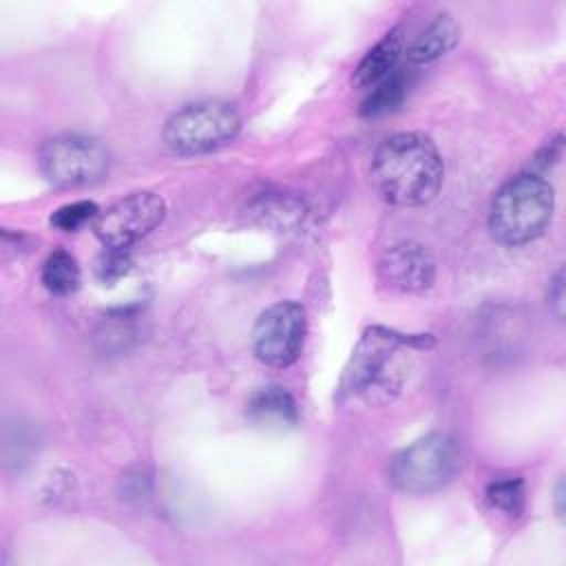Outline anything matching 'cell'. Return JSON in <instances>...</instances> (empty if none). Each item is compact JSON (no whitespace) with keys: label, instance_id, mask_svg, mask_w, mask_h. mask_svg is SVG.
I'll list each match as a JSON object with an SVG mask.
<instances>
[{"label":"cell","instance_id":"cell-16","mask_svg":"<svg viewBox=\"0 0 566 566\" xmlns=\"http://www.w3.org/2000/svg\"><path fill=\"white\" fill-rule=\"evenodd\" d=\"M99 210L95 201H73L66 206H60L53 214H51V226L62 230V232H75L80 230L86 221L97 219Z\"/></svg>","mask_w":566,"mask_h":566},{"label":"cell","instance_id":"cell-17","mask_svg":"<svg viewBox=\"0 0 566 566\" xmlns=\"http://www.w3.org/2000/svg\"><path fill=\"white\" fill-rule=\"evenodd\" d=\"M128 252L119 248H106V252L97 261V274L102 281H115L128 270Z\"/></svg>","mask_w":566,"mask_h":566},{"label":"cell","instance_id":"cell-3","mask_svg":"<svg viewBox=\"0 0 566 566\" xmlns=\"http://www.w3.org/2000/svg\"><path fill=\"white\" fill-rule=\"evenodd\" d=\"M241 130L239 111L221 99L186 104L164 126L166 146L184 157L212 153L230 144Z\"/></svg>","mask_w":566,"mask_h":566},{"label":"cell","instance_id":"cell-15","mask_svg":"<svg viewBox=\"0 0 566 566\" xmlns=\"http://www.w3.org/2000/svg\"><path fill=\"white\" fill-rule=\"evenodd\" d=\"M486 500L493 509H500L506 515H520L526 500L524 482L520 478L495 480L486 486Z\"/></svg>","mask_w":566,"mask_h":566},{"label":"cell","instance_id":"cell-12","mask_svg":"<svg viewBox=\"0 0 566 566\" xmlns=\"http://www.w3.org/2000/svg\"><path fill=\"white\" fill-rule=\"evenodd\" d=\"M402 53V35L400 29H391L382 35L358 62L354 71V84L358 88H371L391 75L398 69V60Z\"/></svg>","mask_w":566,"mask_h":566},{"label":"cell","instance_id":"cell-19","mask_svg":"<svg viewBox=\"0 0 566 566\" xmlns=\"http://www.w3.org/2000/svg\"><path fill=\"white\" fill-rule=\"evenodd\" d=\"M562 500H564V482L559 480V482H557V489H555V509H557V515H559V517L564 515V506H562Z\"/></svg>","mask_w":566,"mask_h":566},{"label":"cell","instance_id":"cell-13","mask_svg":"<svg viewBox=\"0 0 566 566\" xmlns=\"http://www.w3.org/2000/svg\"><path fill=\"white\" fill-rule=\"evenodd\" d=\"M407 88H409L407 75L400 69H396L391 75H387L382 82H378L376 86L369 88V95L363 99L360 115L363 117H380V115L396 111L402 104Z\"/></svg>","mask_w":566,"mask_h":566},{"label":"cell","instance_id":"cell-4","mask_svg":"<svg viewBox=\"0 0 566 566\" xmlns=\"http://www.w3.org/2000/svg\"><path fill=\"white\" fill-rule=\"evenodd\" d=\"M460 469V451L447 433H429L394 455L389 480L409 495H427L447 486Z\"/></svg>","mask_w":566,"mask_h":566},{"label":"cell","instance_id":"cell-2","mask_svg":"<svg viewBox=\"0 0 566 566\" xmlns=\"http://www.w3.org/2000/svg\"><path fill=\"white\" fill-rule=\"evenodd\" d=\"M555 195L542 172L511 177L493 197L489 232L502 245H524L544 234L553 219Z\"/></svg>","mask_w":566,"mask_h":566},{"label":"cell","instance_id":"cell-8","mask_svg":"<svg viewBox=\"0 0 566 566\" xmlns=\"http://www.w3.org/2000/svg\"><path fill=\"white\" fill-rule=\"evenodd\" d=\"M413 338H405L385 327H371L363 334L340 378V398L363 394L387 380V365L396 349Z\"/></svg>","mask_w":566,"mask_h":566},{"label":"cell","instance_id":"cell-14","mask_svg":"<svg viewBox=\"0 0 566 566\" xmlns=\"http://www.w3.org/2000/svg\"><path fill=\"white\" fill-rule=\"evenodd\" d=\"M42 285L57 296H66L80 285V265L66 250H53L42 265Z\"/></svg>","mask_w":566,"mask_h":566},{"label":"cell","instance_id":"cell-9","mask_svg":"<svg viewBox=\"0 0 566 566\" xmlns=\"http://www.w3.org/2000/svg\"><path fill=\"white\" fill-rule=\"evenodd\" d=\"M376 270L385 287L402 294L422 292L431 287L436 279V261L431 252L416 241H402L385 250Z\"/></svg>","mask_w":566,"mask_h":566},{"label":"cell","instance_id":"cell-6","mask_svg":"<svg viewBox=\"0 0 566 566\" xmlns=\"http://www.w3.org/2000/svg\"><path fill=\"white\" fill-rule=\"evenodd\" d=\"M307 332L303 305L281 301L270 305L254 325L252 347L261 363L270 367H290L301 356Z\"/></svg>","mask_w":566,"mask_h":566},{"label":"cell","instance_id":"cell-10","mask_svg":"<svg viewBox=\"0 0 566 566\" xmlns=\"http://www.w3.org/2000/svg\"><path fill=\"white\" fill-rule=\"evenodd\" d=\"M245 413L261 427H294L298 422L296 400L281 385H265L256 389L248 400Z\"/></svg>","mask_w":566,"mask_h":566},{"label":"cell","instance_id":"cell-7","mask_svg":"<svg viewBox=\"0 0 566 566\" xmlns=\"http://www.w3.org/2000/svg\"><path fill=\"white\" fill-rule=\"evenodd\" d=\"M166 217V201L155 192H133L97 214L95 234L106 248L126 250L150 234Z\"/></svg>","mask_w":566,"mask_h":566},{"label":"cell","instance_id":"cell-11","mask_svg":"<svg viewBox=\"0 0 566 566\" xmlns=\"http://www.w3.org/2000/svg\"><path fill=\"white\" fill-rule=\"evenodd\" d=\"M460 40V27L449 13H438L409 44L407 60L411 64H427L447 55Z\"/></svg>","mask_w":566,"mask_h":566},{"label":"cell","instance_id":"cell-5","mask_svg":"<svg viewBox=\"0 0 566 566\" xmlns=\"http://www.w3.org/2000/svg\"><path fill=\"white\" fill-rule=\"evenodd\" d=\"M38 166L51 184L60 188H82L106 177L111 155L95 137L62 133L40 146Z\"/></svg>","mask_w":566,"mask_h":566},{"label":"cell","instance_id":"cell-18","mask_svg":"<svg viewBox=\"0 0 566 566\" xmlns=\"http://www.w3.org/2000/svg\"><path fill=\"white\" fill-rule=\"evenodd\" d=\"M548 305L553 307L557 318L564 316V272L562 270H557V274L548 283Z\"/></svg>","mask_w":566,"mask_h":566},{"label":"cell","instance_id":"cell-1","mask_svg":"<svg viewBox=\"0 0 566 566\" xmlns=\"http://www.w3.org/2000/svg\"><path fill=\"white\" fill-rule=\"evenodd\" d=\"M444 177L433 142L420 133H396L374 153L371 179L378 195L402 208L429 203Z\"/></svg>","mask_w":566,"mask_h":566}]
</instances>
